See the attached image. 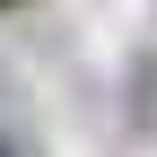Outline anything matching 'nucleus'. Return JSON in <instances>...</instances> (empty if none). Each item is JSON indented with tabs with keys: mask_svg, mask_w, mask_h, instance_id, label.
Instances as JSON below:
<instances>
[{
	"mask_svg": "<svg viewBox=\"0 0 157 157\" xmlns=\"http://www.w3.org/2000/svg\"><path fill=\"white\" fill-rule=\"evenodd\" d=\"M0 157H17V148H9V140H0Z\"/></svg>",
	"mask_w": 157,
	"mask_h": 157,
	"instance_id": "obj_2",
	"label": "nucleus"
},
{
	"mask_svg": "<svg viewBox=\"0 0 157 157\" xmlns=\"http://www.w3.org/2000/svg\"><path fill=\"white\" fill-rule=\"evenodd\" d=\"M0 9H26V0H0Z\"/></svg>",
	"mask_w": 157,
	"mask_h": 157,
	"instance_id": "obj_1",
	"label": "nucleus"
}]
</instances>
